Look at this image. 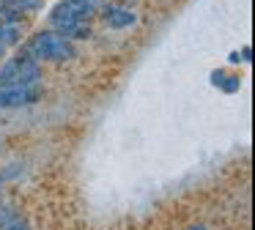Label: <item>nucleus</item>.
I'll return each instance as SVG.
<instances>
[{
	"mask_svg": "<svg viewBox=\"0 0 255 230\" xmlns=\"http://www.w3.org/2000/svg\"><path fill=\"white\" fill-rule=\"evenodd\" d=\"M3 52H6V49H0V58H3Z\"/></svg>",
	"mask_w": 255,
	"mask_h": 230,
	"instance_id": "4468645a",
	"label": "nucleus"
},
{
	"mask_svg": "<svg viewBox=\"0 0 255 230\" xmlns=\"http://www.w3.org/2000/svg\"><path fill=\"white\" fill-rule=\"evenodd\" d=\"M99 14L110 30H127V27L137 25V11L124 3H105L99 8Z\"/></svg>",
	"mask_w": 255,
	"mask_h": 230,
	"instance_id": "39448f33",
	"label": "nucleus"
},
{
	"mask_svg": "<svg viewBox=\"0 0 255 230\" xmlns=\"http://www.w3.org/2000/svg\"><path fill=\"white\" fill-rule=\"evenodd\" d=\"M211 85L220 88V91H225V93H236L239 88H242V77L228 74V71L217 69V71H211Z\"/></svg>",
	"mask_w": 255,
	"mask_h": 230,
	"instance_id": "0eeeda50",
	"label": "nucleus"
},
{
	"mask_svg": "<svg viewBox=\"0 0 255 230\" xmlns=\"http://www.w3.org/2000/svg\"><path fill=\"white\" fill-rule=\"evenodd\" d=\"M47 22H50L52 30L63 33L72 41H85V38L94 36V27H91V16L85 11H80L72 0H61L50 8L47 14Z\"/></svg>",
	"mask_w": 255,
	"mask_h": 230,
	"instance_id": "f03ea898",
	"label": "nucleus"
},
{
	"mask_svg": "<svg viewBox=\"0 0 255 230\" xmlns=\"http://www.w3.org/2000/svg\"><path fill=\"white\" fill-rule=\"evenodd\" d=\"M0 22H22V14H17V11H11L8 5L0 3Z\"/></svg>",
	"mask_w": 255,
	"mask_h": 230,
	"instance_id": "9d476101",
	"label": "nucleus"
},
{
	"mask_svg": "<svg viewBox=\"0 0 255 230\" xmlns=\"http://www.w3.org/2000/svg\"><path fill=\"white\" fill-rule=\"evenodd\" d=\"M74 5H77L80 11H85L88 16H94V14H99V8L107 3V0H72Z\"/></svg>",
	"mask_w": 255,
	"mask_h": 230,
	"instance_id": "1a4fd4ad",
	"label": "nucleus"
},
{
	"mask_svg": "<svg viewBox=\"0 0 255 230\" xmlns=\"http://www.w3.org/2000/svg\"><path fill=\"white\" fill-rule=\"evenodd\" d=\"M0 230H25V225L19 222V219H14V222H6V225H0Z\"/></svg>",
	"mask_w": 255,
	"mask_h": 230,
	"instance_id": "9b49d317",
	"label": "nucleus"
},
{
	"mask_svg": "<svg viewBox=\"0 0 255 230\" xmlns=\"http://www.w3.org/2000/svg\"><path fill=\"white\" fill-rule=\"evenodd\" d=\"M22 41V22H0V49Z\"/></svg>",
	"mask_w": 255,
	"mask_h": 230,
	"instance_id": "423d86ee",
	"label": "nucleus"
},
{
	"mask_svg": "<svg viewBox=\"0 0 255 230\" xmlns=\"http://www.w3.org/2000/svg\"><path fill=\"white\" fill-rule=\"evenodd\" d=\"M25 52L30 55L39 63H66V60L77 58V47H74L72 38H66L58 30H39L28 38V47Z\"/></svg>",
	"mask_w": 255,
	"mask_h": 230,
	"instance_id": "f257e3e1",
	"label": "nucleus"
},
{
	"mask_svg": "<svg viewBox=\"0 0 255 230\" xmlns=\"http://www.w3.org/2000/svg\"><path fill=\"white\" fill-rule=\"evenodd\" d=\"M41 99L39 85H0V110H17Z\"/></svg>",
	"mask_w": 255,
	"mask_h": 230,
	"instance_id": "20e7f679",
	"label": "nucleus"
},
{
	"mask_svg": "<svg viewBox=\"0 0 255 230\" xmlns=\"http://www.w3.org/2000/svg\"><path fill=\"white\" fill-rule=\"evenodd\" d=\"M41 63L33 60L28 52L0 63V85H39Z\"/></svg>",
	"mask_w": 255,
	"mask_h": 230,
	"instance_id": "7ed1b4c3",
	"label": "nucleus"
},
{
	"mask_svg": "<svg viewBox=\"0 0 255 230\" xmlns=\"http://www.w3.org/2000/svg\"><path fill=\"white\" fill-rule=\"evenodd\" d=\"M0 3L17 11V14H33V11L41 8V0H0Z\"/></svg>",
	"mask_w": 255,
	"mask_h": 230,
	"instance_id": "6e6552de",
	"label": "nucleus"
},
{
	"mask_svg": "<svg viewBox=\"0 0 255 230\" xmlns=\"http://www.w3.org/2000/svg\"><path fill=\"white\" fill-rule=\"evenodd\" d=\"M239 60H244V63H250V60H253V47H250V44L242 49V52H239Z\"/></svg>",
	"mask_w": 255,
	"mask_h": 230,
	"instance_id": "f8f14e48",
	"label": "nucleus"
},
{
	"mask_svg": "<svg viewBox=\"0 0 255 230\" xmlns=\"http://www.w3.org/2000/svg\"><path fill=\"white\" fill-rule=\"evenodd\" d=\"M189 230H206V228H203V225H192Z\"/></svg>",
	"mask_w": 255,
	"mask_h": 230,
	"instance_id": "ddd939ff",
	"label": "nucleus"
}]
</instances>
